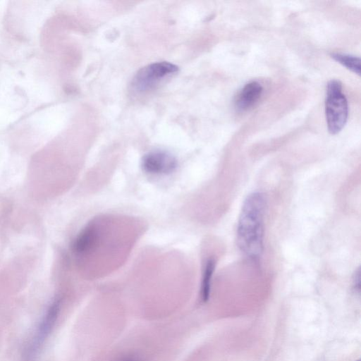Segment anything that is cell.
Listing matches in <instances>:
<instances>
[{"label":"cell","mask_w":361,"mask_h":361,"mask_svg":"<svg viewBox=\"0 0 361 361\" xmlns=\"http://www.w3.org/2000/svg\"><path fill=\"white\" fill-rule=\"evenodd\" d=\"M266 201L259 192L245 200L237 226V243L240 251L251 259H258L264 248V221Z\"/></svg>","instance_id":"cell-1"},{"label":"cell","mask_w":361,"mask_h":361,"mask_svg":"<svg viewBox=\"0 0 361 361\" xmlns=\"http://www.w3.org/2000/svg\"><path fill=\"white\" fill-rule=\"evenodd\" d=\"M325 114L329 132L332 135L337 134L347 121L348 107L347 99L342 93L341 83L336 80L327 84Z\"/></svg>","instance_id":"cell-2"},{"label":"cell","mask_w":361,"mask_h":361,"mask_svg":"<svg viewBox=\"0 0 361 361\" xmlns=\"http://www.w3.org/2000/svg\"><path fill=\"white\" fill-rule=\"evenodd\" d=\"M178 70V66L169 62H158L142 68L135 76L133 87L138 92H145L154 87L158 82Z\"/></svg>","instance_id":"cell-3"},{"label":"cell","mask_w":361,"mask_h":361,"mask_svg":"<svg viewBox=\"0 0 361 361\" xmlns=\"http://www.w3.org/2000/svg\"><path fill=\"white\" fill-rule=\"evenodd\" d=\"M141 166L144 171L152 175H168L177 168V160L170 153L157 150L148 152L142 159Z\"/></svg>","instance_id":"cell-4"},{"label":"cell","mask_w":361,"mask_h":361,"mask_svg":"<svg viewBox=\"0 0 361 361\" xmlns=\"http://www.w3.org/2000/svg\"><path fill=\"white\" fill-rule=\"evenodd\" d=\"M60 308L61 301L59 299L55 300L48 308L39 324L35 339L30 345V352L31 353L37 350L39 347H40L42 343L51 331V329H53L58 318Z\"/></svg>","instance_id":"cell-5"},{"label":"cell","mask_w":361,"mask_h":361,"mask_svg":"<svg viewBox=\"0 0 361 361\" xmlns=\"http://www.w3.org/2000/svg\"><path fill=\"white\" fill-rule=\"evenodd\" d=\"M100 229L96 224H89L81 230L73 243V250L79 255L91 252L97 246Z\"/></svg>","instance_id":"cell-6"},{"label":"cell","mask_w":361,"mask_h":361,"mask_svg":"<svg viewBox=\"0 0 361 361\" xmlns=\"http://www.w3.org/2000/svg\"><path fill=\"white\" fill-rule=\"evenodd\" d=\"M262 85L256 81L246 84L238 94L235 106L239 111H244L252 107L259 99L262 93Z\"/></svg>","instance_id":"cell-7"},{"label":"cell","mask_w":361,"mask_h":361,"mask_svg":"<svg viewBox=\"0 0 361 361\" xmlns=\"http://www.w3.org/2000/svg\"><path fill=\"white\" fill-rule=\"evenodd\" d=\"M214 269L215 261L213 259H208L204 264L202 271L200 288V295L203 302H207L209 298L212 279Z\"/></svg>","instance_id":"cell-8"},{"label":"cell","mask_w":361,"mask_h":361,"mask_svg":"<svg viewBox=\"0 0 361 361\" xmlns=\"http://www.w3.org/2000/svg\"><path fill=\"white\" fill-rule=\"evenodd\" d=\"M331 56L335 61L342 64L346 68L360 75V59L359 57L338 53L332 54Z\"/></svg>","instance_id":"cell-9"},{"label":"cell","mask_w":361,"mask_h":361,"mask_svg":"<svg viewBox=\"0 0 361 361\" xmlns=\"http://www.w3.org/2000/svg\"><path fill=\"white\" fill-rule=\"evenodd\" d=\"M114 361H144V360L142 358H140V357L130 355L123 356L121 357L116 359Z\"/></svg>","instance_id":"cell-10"},{"label":"cell","mask_w":361,"mask_h":361,"mask_svg":"<svg viewBox=\"0 0 361 361\" xmlns=\"http://www.w3.org/2000/svg\"><path fill=\"white\" fill-rule=\"evenodd\" d=\"M354 286L357 291H360V269H357L356 274H355L354 279Z\"/></svg>","instance_id":"cell-11"},{"label":"cell","mask_w":361,"mask_h":361,"mask_svg":"<svg viewBox=\"0 0 361 361\" xmlns=\"http://www.w3.org/2000/svg\"><path fill=\"white\" fill-rule=\"evenodd\" d=\"M357 361H360V360H357Z\"/></svg>","instance_id":"cell-12"}]
</instances>
